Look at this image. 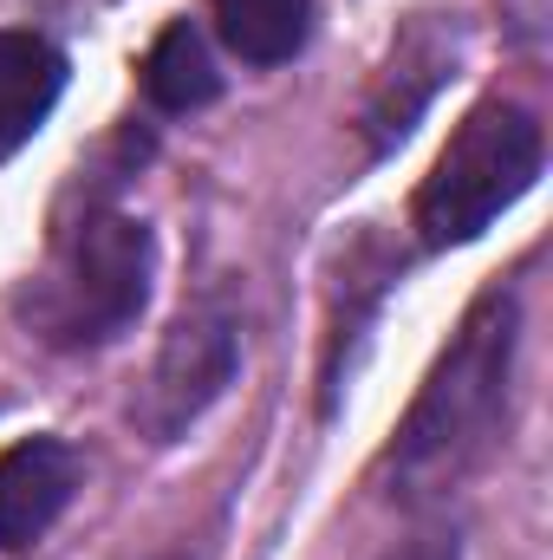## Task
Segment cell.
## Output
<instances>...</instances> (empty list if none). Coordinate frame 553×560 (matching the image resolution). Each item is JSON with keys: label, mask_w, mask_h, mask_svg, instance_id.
I'll return each mask as SVG.
<instances>
[{"label": "cell", "mask_w": 553, "mask_h": 560, "mask_svg": "<svg viewBox=\"0 0 553 560\" xmlns=\"http://www.w3.org/2000/svg\"><path fill=\"white\" fill-rule=\"evenodd\" d=\"M508 352H515V306L502 293H489L462 319L456 346L443 352V365L430 372V385L416 398L411 423L398 430V476L443 482L489 443L502 398H508Z\"/></svg>", "instance_id": "obj_1"}, {"label": "cell", "mask_w": 553, "mask_h": 560, "mask_svg": "<svg viewBox=\"0 0 553 560\" xmlns=\"http://www.w3.org/2000/svg\"><path fill=\"white\" fill-rule=\"evenodd\" d=\"M541 176V125L521 105H475L416 189V235L430 248L475 242Z\"/></svg>", "instance_id": "obj_2"}, {"label": "cell", "mask_w": 553, "mask_h": 560, "mask_svg": "<svg viewBox=\"0 0 553 560\" xmlns=\"http://www.w3.org/2000/svg\"><path fill=\"white\" fill-rule=\"evenodd\" d=\"M150 300V235L131 215H92L52 275L59 339H118Z\"/></svg>", "instance_id": "obj_3"}, {"label": "cell", "mask_w": 553, "mask_h": 560, "mask_svg": "<svg viewBox=\"0 0 553 560\" xmlns=\"http://www.w3.org/2000/svg\"><path fill=\"white\" fill-rule=\"evenodd\" d=\"M228 372H235V326L222 313L176 319V332H169V346L150 372V405H143L150 430L176 436L189 418H202V405L228 385Z\"/></svg>", "instance_id": "obj_4"}, {"label": "cell", "mask_w": 553, "mask_h": 560, "mask_svg": "<svg viewBox=\"0 0 553 560\" xmlns=\"http://www.w3.org/2000/svg\"><path fill=\"white\" fill-rule=\"evenodd\" d=\"M79 495V456L59 436H26L0 456V548H33Z\"/></svg>", "instance_id": "obj_5"}, {"label": "cell", "mask_w": 553, "mask_h": 560, "mask_svg": "<svg viewBox=\"0 0 553 560\" xmlns=\"http://www.w3.org/2000/svg\"><path fill=\"white\" fill-rule=\"evenodd\" d=\"M66 92V59L39 33L0 26V150L26 143Z\"/></svg>", "instance_id": "obj_6"}, {"label": "cell", "mask_w": 553, "mask_h": 560, "mask_svg": "<svg viewBox=\"0 0 553 560\" xmlns=\"http://www.w3.org/2000/svg\"><path fill=\"white\" fill-rule=\"evenodd\" d=\"M143 92H150V105H163V112H196V105H209V98L222 92V72H215L202 33H196L189 20H176V26L156 33V46H150V59H143Z\"/></svg>", "instance_id": "obj_7"}, {"label": "cell", "mask_w": 553, "mask_h": 560, "mask_svg": "<svg viewBox=\"0 0 553 560\" xmlns=\"http://www.w3.org/2000/svg\"><path fill=\"white\" fill-rule=\"evenodd\" d=\"M215 26L248 66H280L306 46L313 0H215Z\"/></svg>", "instance_id": "obj_8"}]
</instances>
